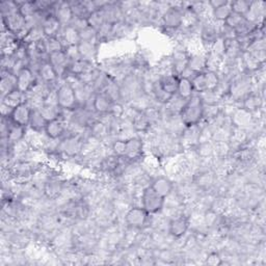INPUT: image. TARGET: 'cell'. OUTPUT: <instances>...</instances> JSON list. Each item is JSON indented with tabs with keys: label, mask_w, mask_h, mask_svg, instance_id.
Listing matches in <instances>:
<instances>
[{
	"label": "cell",
	"mask_w": 266,
	"mask_h": 266,
	"mask_svg": "<svg viewBox=\"0 0 266 266\" xmlns=\"http://www.w3.org/2000/svg\"><path fill=\"white\" fill-rule=\"evenodd\" d=\"M179 117L185 127L200 124L204 119V103L200 95L195 94L192 98L185 101L179 112Z\"/></svg>",
	"instance_id": "6da1fadb"
},
{
	"label": "cell",
	"mask_w": 266,
	"mask_h": 266,
	"mask_svg": "<svg viewBox=\"0 0 266 266\" xmlns=\"http://www.w3.org/2000/svg\"><path fill=\"white\" fill-rule=\"evenodd\" d=\"M56 100H58V105L62 110L73 111L79 107L75 88L66 81L60 84L59 87H56Z\"/></svg>",
	"instance_id": "7a4b0ae2"
},
{
	"label": "cell",
	"mask_w": 266,
	"mask_h": 266,
	"mask_svg": "<svg viewBox=\"0 0 266 266\" xmlns=\"http://www.w3.org/2000/svg\"><path fill=\"white\" fill-rule=\"evenodd\" d=\"M165 199L159 196L151 185L147 186L142 194V207L151 215L160 212L164 207Z\"/></svg>",
	"instance_id": "3957f363"
},
{
	"label": "cell",
	"mask_w": 266,
	"mask_h": 266,
	"mask_svg": "<svg viewBox=\"0 0 266 266\" xmlns=\"http://www.w3.org/2000/svg\"><path fill=\"white\" fill-rule=\"evenodd\" d=\"M16 76L17 88L24 94H28L39 80L36 73L29 66L23 68Z\"/></svg>",
	"instance_id": "277c9868"
},
{
	"label": "cell",
	"mask_w": 266,
	"mask_h": 266,
	"mask_svg": "<svg viewBox=\"0 0 266 266\" xmlns=\"http://www.w3.org/2000/svg\"><path fill=\"white\" fill-rule=\"evenodd\" d=\"M183 11L184 10L182 8L169 6L168 10L165 11L161 17L163 26L169 30H177L182 27Z\"/></svg>",
	"instance_id": "5b68a950"
},
{
	"label": "cell",
	"mask_w": 266,
	"mask_h": 266,
	"mask_svg": "<svg viewBox=\"0 0 266 266\" xmlns=\"http://www.w3.org/2000/svg\"><path fill=\"white\" fill-rule=\"evenodd\" d=\"M47 61L54 68L59 78H65V76L68 74L69 71V66L71 64V62L67 58L66 52L64 50H61L58 52L50 53L47 56Z\"/></svg>",
	"instance_id": "8992f818"
},
{
	"label": "cell",
	"mask_w": 266,
	"mask_h": 266,
	"mask_svg": "<svg viewBox=\"0 0 266 266\" xmlns=\"http://www.w3.org/2000/svg\"><path fill=\"white\" fill-rule=\"evenodd\" d=\"M149 213L143 207H132L127 211L125 215L126 224L133 229H141L144 228L149 219Z\"/></svg>",
	"instance_id": "52a82bcc"
},
{
	"label": "cell",
	"mask_w": 266,
	"mask_h": 266,
	"mask_svg": "<svg viewBox=\"0 0 266 266\" xmlns=\"http://www.w3.org/2000/svg\"><path fill=\"white\" fill-rule=\"evenodd\" d=\"M58 150H61L68 156H75L83 150V141L78 136H70L59 144Z\"/></svg>",
	"instance_id": "ba28073f"
},
{
	"label": "cell",
	"mask_w": 266,
	"mask_h": 266,
	"mask_svg": "<svg viewBox=\"0 0 266 266\" xmlns=\"http://www.w3.org/2000/svg\"><path fill=\"white\" fill-rule=\"evenodd\" d=\"M113 103L105 92H98L93 97V111L98 115H108Z\"/></svg>",
	"instance_id": "9c48e42d"
},
{
	"label": "cell",
	"mask_w": 266,
	"mask_h": 266,
	"mask_svg": "<svg viewBox=\"0 0 266 266\" xmlns=\"http://www.w3.org/2000/svg\"><path fill=\"white\" fill-rule=\"evenodd\" d=\"M31 112H32V107L26 101L14 108L11 116V120L17 125L28 127Z\"/></svg>",
	"instance_id": "30bf717a"
},
{
	"label": "cell",
	"mask_w": 266,
	"mask_h": 266,
	"mask_svg": "<svg viewBox=\"0 0 266 266\" xmlns=\"http://www.w3.org/2000/svg\"><path fill=\"white\" fill-rule=\"evenodd\" d=\"M41 27H42L45 37L59 36L63 28L62 24L58 20V18L53 15V13L47 14L44 17L43 21L41 23Z\"/></svg>",
	"instance_id": "8fae6325"
},
{
	"label": "cell",
	"mask_w": 266,
	"mask_h": 266,
	"mask_svg": "<svg viewBox=\"0 0 266 266\" xmlns=\"http://www.w3.org/2000/svg\"><path fill=\"white\" fill-rule=\"evenodd\" d=\"M45 135L48 139L58 141L61 140L67 133V125L63 119H55L47 122L45 128Z\"/></svg>",
	"instance_id": "7c38bea8"
},
{
	"label": "cell",
	"mask_w": 266,
	"mask_h": 266,
	"mask_svg": "<svg viewBox=\"0 0 266 266\" xmlns=\"http://www.w3.org/2000/svg\"><path fill=\"white\" fill-rule=\"evenodd\" d=\"M53 15L58 18L63 27L71 25L74 18L70 3H54Z\"/></svg>",
	"instance_id": "4fadbf2b"
},
{
	"label": "cell",
	"mask_w": 266,
	"mask_h": 266,
	"mask_svg": "<svg viewBox=\"0 0 266 266\" xmlns=\"http://www.w3.org/2000/svg\"><path fill=\"white\" fill-rule=\"evenodd\" d=\"M250 91H251V83L245 78L236 79L232 81V83H230L229 86V94L235 100H239L241 98L243 100L246 96H249L251 94Z\"/></svg>",
	"instance_id": "5bb4252c"
},
{
	"label": "cell",
	"mask_w": 266,
	"mask_h": 266,
	"mask_svg": "<svg viewBox=\"0 0 266 266\" xmlns=\"http://www.w3.org/2000/svg\"><path fill=\"white\" fill-rule=\"evenodd\" d=\"M36 75H37V78H39L42 82L49 84V85H51L52 83L59 80L58 74H56L54 68L50 65V63L47 60L43 61L40 64L36 71Z\"/></svg>",
	"instance_id": "9a60e30c"
},
{
	"label": "cell",
	"mask_w": 266,
	"mask_h": 266,
	"mask_svg": "<svg viewBox=\"0 0 266 266\" xmlns=\"http://www.w3.org/2000/svg\"><path fill=\"white\" fill-rule=\"evenodd\" d=\"M188 228H189V219L184 215H180L169 221L168 232L173 237L180 238L185 235Z\"/></svg>",
	"instance_id": "2e32d148"
},
{
	"label": "cell",
	"mask_w": 266,
	"mask_h": 266,
	"mask_svg": "<svg viewBox=\"0 0 266 266\" xmlns=\"http://www.w3.org/2000/svg\"><path fill=\"white\" fill-rule=\"evenodd\" d=\"M59 36L64 45V49L68 46H76L81 42L79 31L72 25L64 26Z\"/></svg>",
	"instance_id": "e0dca14e"
},
{
	"label": "cell",
	"mask_w": 266,
	"mask_h": 266,
	"mask_svg": "<svg viewBox=\"0 0 266 266\" xmlns=\"http://www.w3.org/2000/svg\"><path fill=\"white\" fill-rule=\"evenodd\" d=\"M17 88V76L10 72L3 70L2 78H0V93H2V99L5 98L8 94Z\"/></svg>",
	"instance_id": "ac0fdd59"
},
{
	"label": "cell",
	"mask_w": 266,
	"mask_h": 266,
	"mask_svg": "<svg viewBox=\"0 0 266 266\" xmlns=\"http://www.w3.org/2000/svg\"><path fill=\"white\" fill-rule=\"evenodd\" d=\"M160 87L168 94L169 96H176L178 83H179V77L173 73H168L165 75H162L161 77L157 80Z\"/></svg>",
	"instance_id": "d6986e66"
},
{
	"label": "cell",
	"mask_w": 266,
	"mask_h": 266,
	"mask_svg": "<svg viewBox=\"0 0 266 266\" xmlns=\"http://www.w3.org/2000/svg\"><path fill=\"white\" fill-rule=\"evenodd\" d=\"M143 153V141L140 138H130L126 140V159L135 160L141 157Z\"/></svg>",
	"instance_id": "ffe728a7"
},
{
	"label": "cell",
	"mask_w": 266,
	"mask_h": 266,
	"mask_svg": "<svg viewBox=\"0 0 266 266\" xmlns=\"http://www.w3.org/2000/svg\"><path fill=\"white\" fill-rule=\"evenodd\" d=\"M78 51L81 60L93 64V62L97 59L98 55V44L94 42L81 41L78 44Z\"/></svg>",
	"instance_id": "44dd1931"
},
{
	"label": "cell",
	"mask_w": 266,
	"mask_h": 266,
	"mask_svg": "<svg viewBox=\"0 0 266 266\" xmlns=\"http://www.w3.org/2000/svg\"><path fill=\"white\" fill-rule=\"evenodd\" d=\"M151 187L153 188L159 196L166 199L170 194H172L174 185H173V182L170 181L168 178L161 176V177L156 178L153 182H152Z\"/></svg>",
	"instance_id": "7402d4cb"
},
{
	"label": "cell",
	"mask_w": 266,
	"mask_h": 266,
	"mask_svg": "<svg viewBox=\"0 0 266 266\" xmlns=\"http://www.w3.org/2000/svg\"><path fill=\"white\" fill-rule=\"evenodd\" d=\"M26 128L24 126H20V125H17L13 122V124L11 125L9 132H8V136L6 139L7 144L10 146H14L16 144H18L19 142H21L25 139L26 136Z\"/></svg>",
	"instance_id": "603a6c76"
},
{
	"label": "cell",
	"mask_w": 266,
	"mask_h": 266,
	"mask_svg": "<svg viewBox=\"0 0 266 266\" xmlns=\"http://www.w3.org/2000/svg\"><path fill=\"white\" fill-rule=\"evenodd\" d=\"M46 125H47V121L43 117L40 109L39 108H32V112H31V117H30L28 127L33 132L42 133V132H45Z\"/></svg>",
	"instance_id": "cb8c5ba5"
},
{
	"label": "cell",
	"mask_w": 266,
	"mask_h": 266,
	"mask_svg": "<svg viewBox=\"0 0 266 266\" xmlns=\"http://www.w3.org/2000/svg\"><path fill=\"white\" fill-rule=\"evenodd\" d=\"M176 95L179 98H181L182 100H185V101L188 100L189 98H192L195 95V91H194L192 80L188 79V78H185V77H180Z\"/></svg>",
	"instance_id": "d4e9b609"
},
{
	"label": "cell",
	"mask_w": 266,
	"mask_h": 266,
	"mask_svg": "<svg viewBox=\"0 0 266 266\" xmlns=\"http://www.w3.org/2000/svg\"><path fill=\"white\" fill-rule=\"evenodd\" d=\"M187 69L195 74L203 73L206 71V56L200 54L189 55L187 62Z\"/></svg>",
	"instance_id": "484cf974"
},
{
	"label": "cell",
	"mask_w": 266,
	"mask_h": 266,
	"mask_svg": "<svg viewBox=\"0 0 266 266\" xmlns=\"http://www.w3.org/2000/svg\"><path fill=\"white\" fill-rule=\"evenodd\" d=\"M2 101L7 103L8 105H10L11 107L15 108L20 104L26 102L27 96H26V94L20 92L18 88H16L13 92H11L10 94H8L5 98L2 99Z\"/></svg>",
	"instance_id": "4316f807"
},
{
	"label": "cell",
	"mask_w": 266,
	"mask_h": 266,
	"mask_svg": "<svg viewBox=\"0 0 266 266\" xmlns=\"http://www.w3.org/2000/svg\"><path fill=\"white\" fill-rule=\"evenodd\" d=\"M132 127L139 132H145L149 129L150 119L148 118L145 111H137V115L132 119Z\"/></svg>",
	"instance_id": "83f0119b"
},
{
	"label": "cell",
	"mask_w": 266,
	"mask_h": 266,
	"mask_svg": "<svg viewBox=\"0 0 266 266\" xmlns=\"http://www.w3.org/2000/svg\"><path fill=\"white\" fill-rule=\"evenodd\" d=\"M39 109L47 122L60 119L62 116V109L59 107V105L43 104Z\"/></svg>",
	"instance_id": "f1b7e54d"
},
{
	"label": "cell",
	"mask_w": 266,
	"mask_h": 266,
	"mask_svg": "<svg viewBox=\"0 0 266 266\" xmlns=\"http://www.w3.org/2000/svg\"><path fill=\"white\" fill-rule=\"evenodd\" d=\"M87 22H88L90 26H92L93 28H95L96 30H99L105 23H107L103 9L98 10V11H95L94 13H92L87 17Z\"/></svg>",
	"instance_id": "f546056e"
},
{
	"label": "cell",
	"mask_w": 266,
	"mask_h": 266,
	"mask_svg": "<svg viewBox=\"0 0 266 266\" xmlns=\"http://www.w3.org/2000/svg\"><path fill=\"white\" fill-rule=\"evenodd\" d=\"M43 45H44V49L47 55L53 52L64 50V45L60 39V36L45 37V39L43 40Z\"/></svg>",
	"instance_id": "4dcf8cb0"
},
{
	"label": "cell",
	"mask_w": 266,
	"mask_h": 266,
	"mask_svg": "<svg viewBox=\"0 0 266 266\" xmlns=\"http://www.w3.org/2000/svg\"><path fill=\"white\" fill-rule=\"evenodd\" d=\"M231 13H232L231 2H228L226 5H224L218 9L212 10V16L214 18V20L220 23H224L228 19V17L231 15Z\"/></svg>",
	"instance_id": "1f68e13d"
},
{
	"label": "cell",
	"mask_w": 266,
	"mask_h": 266,
	"mask_svg": "<svg viewBox=\"0 0 266 266\" xmlns=\"http://www.w3.org/2000/svg\"><path fill=\"white\" fill-rule=\"evenodd\" d=\"M241 59H242V63H243V66L245 67V69H248L249 71H257L260 66L262 65L255 56L249 52V51H243L241 53Z\"/></svg>",
	"instance_id": "d6a6232c"
},
{
	"label": "cell",
	"mask_w": 266,
	"mask_h": 266,
	"mask_svg": "<svg viewBox=\"0 0 266 266\" xmlns=\"http://www.w3.org/2000/svg\"><path fill=\"white\" fill-rule=\"evenodd\" d=\"M262 105V99L257 96V95L250 94L249 96H246L243 99V109L249 112H253L257 109H259Z\"/></svg>",
	"instance_id": "836d02e7"
},
{
	"label": "cell",
	"mask_w": 266,
	"mask_h": 266,
	"mask_svg": "<svg viewBox=\"0 0 266 266\" xmlns=\"http://www.w3.org/2000/svg\"><path fill=\"white\" fill-rule=\"evenodd\" d=\"M204 77L207 85L208 91H215L220 82V77L217 72L214 71H208L204 72Z\"/></svg>",
	"instance_id": "e575fe53"
},
{
	"label": "cell",
	"mask_w": 266,
	"mask_h": 266,
	"mask_svg": "<svg viewBox=\"0 0 266 266\" xmlns=\"http://www.w3.org/2000/svg\"><path fill=\"white\" fill-rule=\"evenodd\" d=\"M18 7H19V12H20V14L26 19L34 16L37 13L35 2L18 3Z\"/></svg>",
	"instance_id": "d590c367"
},
{
	"label": "cell",
	"mask_w": 266,
	"mask_h": 266,
	"mask_svg": "<svg viewBox=\"0 0 266 266\" xmlns=\"http://www.w3.org/2000/svg\"><path fill=\"white\" fill-rule=\"evenodd\" d=\"M79 35H80V40L83 42H94V43L98 42V30L93 28L90 25L83 28L82 30H80Z\"/></svg>",
	"instance_id": "8d00e7d4"
},
{
	"label": "cell",
	"mask_w": 266,
	"mask_h": 266,
	"mask_svg": "<svg viewBox=\"0 0 266 266\" xmlns=\"http://www.w3.org/2000/svg\"><path fill=\"white\" fill-rule=\"evenodd\" d=\"M251 2L246 0H236V2H231V9L233 13H236L241 16H245L250 10Z\"/></svg>",
	"instance_id": "74e56055"
},
{
	"label": "cell",
	"mask_w": 266,
	"mask_h": 266,
	"mask_svg": "<svg viewBox=\"0 0 266 266\" xmlns=\"http://www.w3.org/2000/svg\"><path fill=\"white\" fill-rule=\"evenodd\" d=\"M120 157L116 156L115 154L106 157L102 162L101 166L103 169H105L106 172H112V170H116L120 166Z\"/></svg>",
	"instance_id": "f35d334b"
},
{
	"label": "cell",
	"mask_w": 266,
	"mask_h": 266,
	"mask_svg": "<svg viewBox=\"0 0 266 266\" xmlns=\"http://www.w3.org/2000/svg\"><path fill=\"white\" fill-rule=\"evenodd\" d=\"M192 82H193L195 94H202L208 91L206 81H205V77H204V72L196 74L195 77L192 79Z\"/></svg>",
	"instance_id": "ab89813d"
},
{
	"label": "cell",
	"mask_w": 266,
	"mask_h": 266,
	"mask_svg": "<svg viewBox=\"0 0 266 266\" xmlns=\"http://www.w3.org/2000/svg\"><path fill=\"white\" fill-rule=\"evenodd\" d=\"M62 191V186L58 181L48 180L45 184V194L48 197L58 196Z\"/></svg>",
	"instance_id": "60d3db41"
},
{
	"label": "cell",
	"mask_w": 266,
	"mask_h": 266,
	"mask_svg": "<svg viewBox=\"0 0 266 266\" xmlns=\"http://www.w3.org/2000/svg\"><path fill=\"white\" fill-rule=\"evenodd\" d=\"M245 20V18L244 16H241V15H238L236 13H231V15L228 17L227 20L224 22L227 26H229L230 28L232 29H236L243 21Z\"/></svg>",
	"instance_id": "b9f144b4"
},
{
	"label": "cell",
	"mask_w": 266,
	"mask_h": 266,
	"mask_svg": "<svg viewBox=\"0 0 266 266\" xmlns=\"http://www.w3.org/2000/svg\"><path fill=\"white\" fill-rule=\"evenodd\" d=\"M113 154L120 158H124L126 154V140H118L112 144Z\"/></svg>",
	"instance_id": "7bdbcfd3"
},
{
	"label": "cell",
	"mask_w": 266,
	"mask_h": 266,
	"mask_svg": "<svg viewBox=\"0 0 266 266\" xmlns=\"http://www.w3.org/2000/svg\"><path fill=\"white\" fill-rule=\"evenodd\" d=\"M64 51L66 52L67 58L69 59V61L72 62H76V61H79L80 59V54L78 51V45L76 46H68L64 49Z\"/></svg>",
	"instance_id": "ee69618b"
},
{
	"label": "cell",
	"mask_w": 266,
	"mask_h": 266,
	"mask_svg": "<svg viewBox=\"0 0 266 266\" xmlns=\"http://www.w3.org/2000/svg\"><path fill=\"white\" fill-rule=\"evenodd\" d=\"M13 110H14L13 107L2 101V104H0V115H2V118H6V119L11 118Z\"/></svg>",
	"instance_id": "f6af8a7d"
},
{
	"label": "cell",
	"mask_w": 266,
	"mask_h": 266,
	"mask_svg": "<svg viewBox=\"0 0 266 266\" xmlns=\"http://www.w3.org/2000/svg\"><path fill=\"white\" fill-rule=\"evenodd\" d=\"M206 263L210 266H217L221 264V258L219 257L218 254L216 253H211L209 254L207 259H206Z\"/></svg>",
	"instance_id": "bcb514c9"
},
{
	"label": "cell",
	"mask_w": 266,
	"mask_h": 266,
	"mask_svg": "<svg viewBox=\"0 0 266 266\" xmlns=\"http://www.w3.org/2000/svg\"><path fill=\"white\" fill-rule=\"evenodd\" d=\"M227 3H228V0H211V2L208 3V6L211 8V10H215V9L223 7Z\"/></svg>",
	"instance_id": "7dc6e473"
}]
</instances>
